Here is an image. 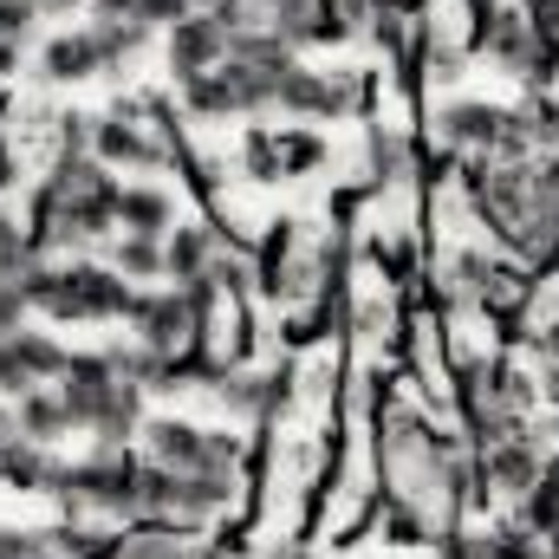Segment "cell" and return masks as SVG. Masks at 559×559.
<instances>
[{"mask_svg":"<svg viewBox=\"0 0 559 559\" xmlns=\"http://www.w3.org/2000/svg\"><path fill=\"white\" fill-rule=\"evenodd\" d=\"M274 85H280V72L222 59L215 72H202V79L182 85V105L195 118H254V111H274Z\"/></svg>","mask_w":559,"mask_h":559,"instance_id":"5","label":"cell"},{"mask_svg":"<svg viewBox=\"0 0 559 559\" xmlns=\"http://www.w3.org/2000/svg\"><path fill=\"white\" fill-rule=\"evenodd\" d=\"M92 156L105 169H169L176 163V143L150 138L143 124H131L124 111L118 118H92Z\"/></svg>","mask_w":559,"mask_h":559,"instance_id":"8","label":"cell"},{"mask_svg":"<svg viewBox=\"0 0 559 559\" xmlns=\"http://www.w3.org/2000/svg\"><path fill=\"white\" fill-rule=\"evenodd\" d=\"M358 98H365L358 79H332V72H312V66H286L274 85L280 118H345V111H358Z\"/></svg>","mask_w":559,"mask_h":559,"instance_id":"6","label":"cell"},{"mask_svg":"<svg viewBox=\"0 0 559 559\" xmlns=\"http://www.w3.org/2000/svg\"><path fill=\"white\" fill-rule=\"evenodd\" d=\"M521 13L540 39H559V0H521Z\"/></svg>","mask_w":559,"mask_h":559,"instance_id":"30","label":"cell"},{"mask_svg":"<svg viewBox=\"0 0 559 559\" xmlns=\"http://www.w3.org/2000/svg\"><path fill=\"white\" fill-rule=\"evenodd\" d=\"M118 228L124 235H169L176 228V195L156 189V182H131L118 195Z\"/></svg>","mask_w":559,"mask_h":559,"instance_id":"15","label":"cell"},{"mask_svg":"<svg viewBox=\"0 0 559 559\" xmlns=\"http://www.w3.org/2000/svg\"><path fill=\"white\" fill-rule=\"evenodd\" d=\"M0 338H7V332H0Z\"/></svg>","mask_w":559,"mask_h":559,"instance_id":"37","label":"cell"},{"mask_svg":"<svg viewBox=\"0 0 559 559\" xmlns=\"http://www.w3.org/2000/svg\"><path fill=\"white\" fill-rule=\"evenodd\" d=\"M202 378V391L228 411V417H241V423H254V417H267L280 397H286V384L280 378H261V371H241V365H202L195 371Z\"/></svg>","mask_w":559,"mask_h":559,"instance_id":"9","label":"cell"},{"mask_svg":"<svg viewBox=\"0 0 559 559\" xmlns=\"http://www.w3.org/2000/svg\"><path fill=\"white\" fill-rule=\"evenodd\" d=\"M488 540H495V559H547V534H534V527H501Z\"/></svg>","mask_w":559,"mask_h":559,"instance_id":"28","label":"cell"},{"mask_svg":"<svg viewBox=\"0 0 559 559\" xmlns=\"http://www.w3.org/2000/svg\"><path fill=\"white\" fill-rule=\"evenodd\" d=\"M481 306H488V312H521V306H527V274H521V267H488Z\"/></svg>","mask_w":559,"mask_h":559,"instance_id":"24","label":"cell"},{"mask_svg":"<svg viewBox=\"0 0 559 559\" xmlns=\"http://www.w3.org/2000/svg\"><path fill=\"white\" fill-rule=\"evenodd\" d=\"M131 13H138V20H150V26H176V20H189L195 7H189V0H138Z\"/></svg>","mask_w":559,"mask_h":559,"instance_id":"29","label":"cell"},{"mask_svg":"<svg viewBox=\"0 0 559 559\" xmlns=\"http://www.w3.org/2000/svg\"><path fill=\"white\" fill-rule=\"evenodd\" d=\"M274 150H280V176H306V169L325 163V138L319 131H299V124H280Z\"/></svg>","mask_w":559,"mask_h":559,"instance_id":"21","label":"cell"},{"mask_svg":"<svg viewBox=\"0 0 559 559\" xmlns=\"http://www.w3.org/2000/svg\"><path fill=\"white\" fill-rule=\"evenodd\" d=\"M540 449L514 429V436H495V442H481V481L488 488H508V495H527L534 481H540Z\"/></svg>","mask_w":559,"mask_h":559,"instance_id":"12","label":"cell"},{"mask_svg":"<svg viewBox=\"0 0 559 559\" xmlns=\"http://www.w3.org/2000/svg\"><path fill=\"white\" fill-rule=\"evenodd\" d=\"M39 72H46L52 85H79V79H98V72H105V52H98L92 26H79V33H52V39L39 46Z\"/></svg>","mask_w":559,"mask_h":559,"instance_id":"13","label":"cell"},{"mask_svg":"<svg viewBox=\"0 0 559 559\" xmlns=\"http://www.w3.org/2000/svg\"><path fill=\"white\" fill-rule=\"evenodd\" d=\"M59 475H66V462L46 442H20V455L7 462V481L26 488V495H59Z\"/></svg>","mask_w":559,"mask_h":559,"instance_id":"18","label":"cell"},{"mask_svg":"<svg viewBox=\"0 0 559 559\" xmlns=\"http://www.w3.org/2000/svg\"><path fill=\"white\" fill-rule=\"evenodd\" d=\"M13 66H20V46H0V79H7Z\"/></svg>","mask_w":559,"mask_h":559,"instance_id":"34","label":"cell"},{"mask_svg":"<svg viewBox=\"0 0 559 559\" xmlns=\"http://www.w3.org/2000/svg\"><path fill=\"white\" fill-rule=\"evenodd\" d=\"M118 182L98 156H59L46 195H39V222H33V248L39 261L59 254V248H79V241H105L118 228Z\"/></svg>","mask_w":559,"mask_h":559,"instance_id":"1","label":"cell"},{"mask_svg":"<svg viewBox=\"0 0 559 559\" xmlns=\"http://www.w3.org/2000/svg\"><path fill=\"white\" fill-rule=\"evenodd\" d=\"M514 124L527 131V150H534V156H554L559 163V98L554 92H534V98L514 111Z\"/></svg>","mask_w":559,"mask_h":559,"instance_id":"20","label":"cell"},{"mask_svg":"<svg viewBox=\"0 0 559 559\" xmlns=\"http://www.w3.org/2000/svg\"><path fill=\"white\" fill-rule=\"evenodd\" d=\"M59 397H66V411H72V429H92L98 442H111V449H124L131 436H138V384H124L118 371H111V358L105 352H85V358H72L66 365V378H59Z\"/></svg>","mask_w":559,"mask_h":559,"instance_id":"2","label":"cell"},{"mask_svg":"<svg viewBox=\"0 0 559 559\" xmlns=\"http://www.w3.org/2000/svg\"><path fill=\"white\" fill-rule=\"evenodd\" d=\"M66 365H72V352L52 332H7L0 338V391L7 397H26L39 384H59Z\"/></svg>","mask_w":559,"mask_h":559,"instance_id":"7","label":"cell"},{"mask_svg":"<svg viewBox=\"0 0 559 559\" xmlns=\"http://www.w3.org/2000/svg\"><path fill=\"white\" fill-rule=\"evenodd\" d=\"M241 163H248V176H254V182H274V176H280L274 131H248V143H241Z\"/></svg>","mask_w":559,"mask_h":559,"instance_id":"27","label":"cell"},{"mask_svg":"<svg viewBox=\"0 0 559 559\" xmlns=\"http://www.w3.org/2000/svg\"><path fill=\"white\" fill-rule=\"evenodd\" d=\"M202 547H189L176 527H150L143 521L138 534H118V547H111V559H195Z\"/></svg>","mask_w":559,"mask_h":559,"instance_id":"19","label":"cell"},{"mask_svg":"<svg viewBox=\"0 0 559 559\" xmlns=\"http://www.w3.org/2000/svg\"><path fill=\"white\" fill-rule=\"evenodd\" d=\"M138 436H143V455L163 462V468H176V475H235L241 455H248L241 436L195 429V423H182V417H150Z\"/></svg>","mask_w":559,"mask_h":559,"instance_id":"4","label":"cell"},{"mask_svg":"<svg viewBox=\"0 0 559 559\" xmlns=\"http://www.w3.org/2000/svg\"><path fill=\"white\" fill-rule=\"evenodd\" d=\"M215 254H222V235L215 228H169L163 235V274L176 280V286L209 280V261Z\"/></svg>","mask_w":559,"mask_h":559,"instance_id":"14","label":"cell"},{"mask_svg":"<svg viewBox=\"0 0 559 559\" xmlns=\"http://www.w3.org/2000/svg\"><path fill=\"white\" fill-rule=\"evenodd\" d=\"M66 0H0V46H26L33 39V26L46 20V13H59Z\"/></svg>","mask_w":559,"mask_h":559,"instance_id":"23","label":"cell"},{"mask_svg":"<svg viewBox=\"0 0 559 559\" xmlns=\"http://www.w3.org/2000/svg\"><path fill=\"white\" fill-rule=\"evenodd\" d=\"M20 442H26V436H20V417H13V411L0 404V475H7V462L20 455Z\"/></svg>","mask_w":559,"mask_h":559,"instance_id":"32","label":"cell"},{"mask_svg":"<svg viewBox=\"0 0 559 559\" xmlns=\"http://www.w3.org/2000/svg\"><path fill=\"white\" fill-rule=\"evenodd\" d=\"M85 7H92V13H98V20H124V13H131V7H138V0H85Z\"/></svg>","mask_w":559,"mask_h":559,"instance_id":"33","label":"cell"},{"mask_svg":"<svg viewBox=\"0 0 559 559\" xmlns=\"http://www.w3.org/2000/svg\"><path fill=\"white\" fill-rule=\"evenodd\" d=\"M0 286H7V267H0Z\"/></svg>","mask_w":559,"mask_h":559,"instance_id":"36","label":"cell"},{"mask_svg":"<svg viewBox=\"0 0 559 559\" xmlns=\"http://www.w3.org/2000/svg\"><path fill=\"white\" fill-rule=\"evenodd\" d=\"M501 124H508V111H495V105H481V98H455V105L436 111V143L468 150V156H495Z\"/></svg>","mask_w":559,"mask_h":559,"instance_id":"11","label":"cell"},{"mask_svg":"<svg viewBox=\"0 0 559 559\" xmlns=\"http://www.w3.org/2000/svg\"><path fill=\"white\" fill-rule=\"evenodd\" d=\"M92 39H98V52H105V72H118L124 59H138L143 46L156 39V26L138 20V13H124V20H92Z\"/></svg>","mask_w":559,"mask_h":559,"instance_id":"17","label":"cell"},{"mask_svg":"<svg viewBox=\"0 0 559 559\" xmlns=\"http://www.w3.org/2000/svg\"><path fill=\"white\" fill-rule=\"evenodd\" d=\"M111 261H118V274L131 280H156L163 274V235H118V248H111Z\"/></svg>","mask_w":559,"mask_h":559,"instance_id":"22","label":"cell"},{"mask_svg":"<svg viewBox=\"0 0 559 559\" xmlns=\"http://www.w3.org/2000/svg\"><path fill=\"white\" fill-rule=\"evenodd\" d=\"M26 312H33V306H26V293L7 280V286H0V332H20V319H26Z\"/></svg>","mask_w":559,"mask_h":559,"instance_id":"31","label":"cell"},{"mask_svg":"<svg viewBox=\"0 0 559 559\" xmlns=\"http://www.w3.org/2000/svg\"><path fill=\"white\" fill-rule=\"evenodd\" d=\"M189 7H195V13H209V7H215V0H189Z\"/></svg>","mask_w":559,"mask_h":559,"instance_id":"35","label":"cell"},{"mask_svg":"<svg viewBox=\"0 0 559 559\" xmlns=\"http://www.w3.org/2000/svg\"><path fill=\"white\" fill-rule=\"evenodd\" d=\"M228 59V26L215 20V13H189V20H176L169 26V72L189 85V79H202V72H215Z\"/></svg>","mask_w":559,"mask_h":559,"instance_id":"10","label":"cell"},{"mask_svg":"<svg viewBox=\"0 0 559 559\" xmlns=\"http://www.w3.org/2000/svg\"><path fill=\"white\" fill-rule=\"evenodd\" d=\"M462 66H468V52H462L455 39L429 33V46H423V72H429L436 85H449V79H462Z\"/></svg>","mask_w":559,"mask_h":559,"instance_id":"26","label":"cell"},{"mask_svg":"<svg viewBox=\"0 0 559 559\" xmlns=\"http://www.w3.org/2000/svg\"><path fill=\"white\" fill-rule=\"evenodd\" d=\"M59 501L72 514H105V521H138V455L98 442L85 462H66Z\"/></svg>","mask_w":559,"mask_h":559,"instance_id":"3","label":"cell"},{"mask_svg":"<svg viewBox=\"0 0 559 559\" xmlns=\"http://www.w3.org/2000/svg\"><path fill=\"white\" fill-rule=\"evenodd\" d=\"M13 417H20V436L26 442H59V436H72V411H66V397L52 391V384H39V391H26L20 404H13Z\"/></svg>","mask_w":559,"mask_h":559,"instance_id":"16","label":"cell"},{"mask_svg":"<svg viewBox=\"0 0 559 559\" xmlns=\"http://www.w3.org/2000/svg\"><path fill=\"white\" fill-rule=\"evenodd\" d=\"M371 169L384 182H404L411 176V143L397 138V131H371Z\"/></svg>","mask_w":559,"mask_h":559,"instance_id":"25","label":"cell"}]
</instances>
